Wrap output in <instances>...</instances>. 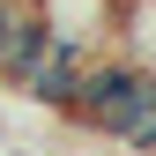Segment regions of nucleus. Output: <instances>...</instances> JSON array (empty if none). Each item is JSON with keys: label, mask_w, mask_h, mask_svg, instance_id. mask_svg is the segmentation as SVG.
Instances as JSON below:
<instances>
[{"label": "nucleus", "mask_w": 156, "mask_h": 156, "mask_svg": "<svg viewBox=\"0 0 156 156\" xmlns=\"http://www.w3.org/2000/svg\"><path fill=\"white\" fill-rule=\"evenodd\" d=\"M30 8H37L52 45L82 52V60L112 52V37H119V0H30Z\"/></svg>", "instance_id": "f257e3e1"}, {"label": "nucleus", "mask_w": 156, "mask_h": 156, "mask_svg": "<svg viewBox=\"0 0 156 156\" xmlns=\"http://www.w3.org/2000/svg\"><path fill=\"white\" fill-rule=\"evenodd\" d=\"M82 67H89L82 52H67V45H45V52H37V60H30L23 74H15V89H23L37 112H60V119H67L74 89H82Z\"/></svg>", "instance_id": "f03ea898"}, {"label": "nucleus", "mask_w": 156, "mask_h": 156, "mask_svg": "<svg viewBox=\"0 0 156 156\" xmlns=\"http://www.w3.org/2000/svg\"><path fill=\"white\" fill-rule=\"evenodd\" d=\"M149 126H156V74H149V67H134V74H126V89H119V97H112V104L89 119V134H104V141L134 149Z\"/></svg>", "instance_id": "7ed1b4c3"}, {"label": "nucleus", "mask_w": 156, "mask_h": 156, "mask_svg": "<svg viewBox=\"0 0 156 156\" xmlns=\"http://www.w3.org/2000/svg\"><path fill=\"white\" fill-rule=\"evenodd\" d=\"M112 52L156 74V0H119V37H112Z\"/></svg>", "instance_id": "20e7f679"}]
</instances>
